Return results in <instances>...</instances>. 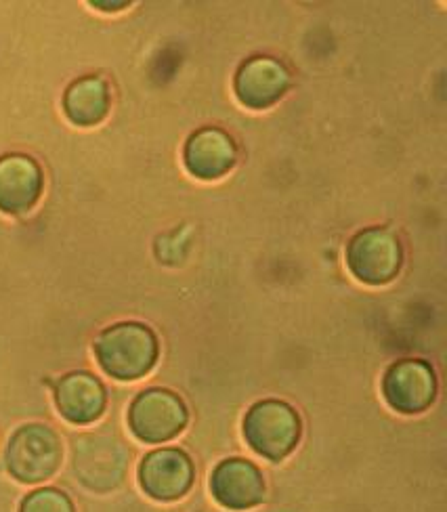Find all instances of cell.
Here are the masks:
<instances>
[{
	"instance_id": "1",
	"label": "cell",
	"mask_w": 447,
	"mask_h": 512,
	"mask_svg": "<svg viewBox=\"0 0 447 512\" xmlns=\"http://www.w3.org/2000/svg\"><path fill=\"white\" fill-rule=\"evenodd\" d=\"M95 355L103 372L116 380H137L154 368L158 338L143 324L122 322L105 328L95 340Z\"/></svg>"
},
{
	"instance_id": "2",
	"label": "cell",
	"mask_w": 447,
	"mask_h": 512,
	"mask_svg": "<svg viewBox=\"0 0 447 512\" xmlns=\"http://www.w3.org/2000/svg\"><path fill=\"white\" fill-rule=\"evenodd\" d=\"M63 458L59 435L45 424H26L7 445V468L21 483H42L51 479Z\"/></svg>"
},
{
	"instance_id": "3",
	"label": "cell",
	"mask_w": 447,
	"mask_h": 512,
	"mask_svg": "<svg viewBox=\"0 0 447 512\" xmlns=\"http://www.w3.org/2000/svg\"><path fill=\"white\" fill-rule=\"evenodd\" d=\"M244 437L254 452L282 460L301 437V420L288 403L265 399L254 403L244 418Z\"/></svg>"
},
{
	"instance_id": "4",
	"label": "cell",
	"mask_w": 447,
	"mask_h": 512,
	"mask_svg": "<svg viewBox=\"0 0 447 512\" xmlns=\"http://www.w3.org/2000/svg\"><path fill=\"white\" fill-rule=\"evenodd\" d=\"M129 466V452L112 435H84L74 445V473L84 487L93 492H112Z\"/></svg>"
},
{
	"instance_id": "5",
	"label": "cell",
	"mask_w": 447,
	"mask_h": 512,
	"mask_svg": "<svg viewBox=\"0 0 447 512\" xmlns=\"http://www.w3.org/2000/svg\"><path fill=\"white\" fill-rule=\"evenodd\" d=\"M129 424L133 435L145 443L168 441L185 429V403L179 395L166 389L143 391L131 403Z\"/></svg>"
},
{
	"instance_id": "6",
	"label": "cell",
	"mask_w": 447,
	"mask_h": 512,
	"mask_svg": "<svg viewBox=\"0 0 447 512\" xmlns=\"http://www.w3.org/2000/svg\"><path fill=\"white\" fill-rule=\"evenodd\" d=\"M349 269L364 284L380 286L391 282L401 267V248L387 229H366L357 233L347 250Z\"/></svg>"
},
{
	"instance_id": "7",
	"label": "cell",
	"mask_w": 447,
	"mask_h": 512,
	"mask_svg": "<svg viewBox=\"0 0 447 512\" xmlns=\"http://www.w3.org/2000/svg\"><path fill=\"white\" fill-rule=\"evenodd\" d=\"M194 481V464L189 456L175 447H164L147 454L139 466V483L143 492L158 502L183 498Z\"/></svg>"
},
{
	"instance_id": "8",
	"label": "cell",
	"mask_w": 447,
	"mask_h": 512,
	"mask_svg": "<svg viewBox=\"0 0 447 512\" xmlns=\"http://www.w3.org/2000/svg\"><path fill=\"white\" fill-rule=\"evenodd\" d=\"M382 391L393 410L401 414H418L433 403L437 382L429 364L420 359H403L387 370Z\"/></svg>"
},
{
	"instance_id": "9",
	"label": "cell",
	"mask_w": 447,
	"mask_h": 512,
	"mask_svg": "<svg viewBox=\"0 0 447 512\" xmlns=\"http://www.w3.org/2000/svg\"><path fill=\"white\" fill-rule=\"evenodd\" d=\"M210 492L229 510H248L265 498V479L257 466L242 458L221 462L210 475Z\"/></svg>"
},
{
	"instance_id": "10",
	"label": "cell",
	"mask_w": 447,
	"mask_h": 512,
	"mask_svg": "<svg viewBox=\"0 0 447 512\" xmlns=\"http://www.w3.org/2000/svg\"><path fill=\"white\" fill-rule=\"evenodd\" d=\"M42 194V170L24 156L11 154L0 158V210L19 215L30 210Z\"/></svg>"
},
{
	"instance_id": "11",
	"label": "cell",
	"mask_w": 447,
	"mask_h": 512,
	"mask_svg": "<svg viewBox=\"0 0 447 512\" xmlns=\"http://www.w3.org/2000/svg\"><path fill=\"white\" fill-rule=\"evenodd\" d=\"M55 403L68 422L91 424L105 410V389L89 372H70L55 384Z\"/></svg>"
},
{
	"instance_id": "12",
	"label": "cell",
	"mask_w": 447,
	"mask_h": 512,
	"mask_svg": "<svg viewBox=\"0 0 447 512\" xmlns=\"http://www.w3.org/2000/svg\"><path fill=\"white\" fill-rule=\"evenodd\" d=\"M290 84V76L280 61L257 57L246 61L236 76V93L248 108H269Z\"/></svg>"
},
{
	"instance_id": "13",
	"label": "cell",
	"mask_w": 447,
	"mask_h": 512,
	"mask_svg": "<svg viewBox=\"0 0 447 512\" xmlns=\"http://www.w3.org/2000/svg\"><path fill=\"white\" fill-rule=\"evenodd\" d=\"M236 162V145L219 128H202L187 141L185 164L191 175L200 179H217Z\"/></svg>"
},
{
	"instance_id": "14",
	"label": "cell",
	"mask_w": 447,
	"mask_h": 512,
	"mask_svg": "<svg viewBox=\"0 0 447 512\" xmlns=\"http://www.w3.org/2000/svg\"><path fill=\"white\" fill-rule=\"evenodd\" d=\"M66 116L78 126L99 124L110 110V87L99 76H84L70 84L63 97Z\"/></svg>"
},
{
	"instance_id": "15",
	"label": "cell",
	"mask_w": 447,
	"mask_h": 512,
	"mask_svg": "<svg viewBox=\"0 0 447 512\" xmlns=\"http://www.w3.org/2000/svg\"><path fill=\"white\" fill-rule=\"evenodd\" d=\"M19 512H76L68 494L55 487H42L28 494L19 506Z\"/></svg>"
}]
</instances>
